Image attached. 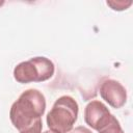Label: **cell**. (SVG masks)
Instances as JSON below:
<instances>
[{
    "label": "cell",
    "mask_w": 133,
    "mask_h": 133,
    "mask_svg": "<svg viewBox=\"0 0 133 133\" xmlns=\"http://www.w3.org/2000/svg\"><path fill=\"white\" fill-rule=\"evenodd\" d=\"M132 4L131 1L125 2V1H107V5H109L113 10H124L127 9Z\"/></svg>",
    "instance_id": "obj_7"
},
{
    "label": "cell",
    "mask_w": 133,
    "mask_h": 133,
    "mask_svg": "<svg viewBox=\"0 0 133 133\" xmlns=\"http://www.w3.org/2000/svg\"><path fill=\"white\" fill-rule=\"evenodd\" d=\"M43 133H54V132H52V131H50V130H47V131H45V132H43Z\"/></svg>",
    "instance_id": "obj_9"
},
{
    "label": "cell",
    "mask_w": 133,
    "mask_h": 133,
    "mask_svg": "<svg viewBox=\"0 0 133 133\" xmlns=\"http://www.w3.org/2000/svg\"><path fill=\"white\" fill-rule=\"evenodd\" d=\"M79 106L76 100L70 96L58 98L47 114V125L54 133H69L78 118Z\"/></svg>",
    "instance_id": "obj_2"
},
{
    "label": "cell",
    "mask_w": 133,
    "mask_h": 133,
    "mask_svg": "<svg viewBox=\"0 0 133 133\" xmlns=\"http://www.w3.org/2000/svg\"><path fill=\"white\" fill-rule=\"evenodd\" d=\"M69 133H92L88 128L84 127V126H78L74 129H72Z\"/></svg>",
    "instance_id": "obj_8"
},
{
    "label": "cell",
    "mask_w": 133,
    "mask_h": 133,
    "mask_svg": "<svg viewBox=\"0 0 133 133\" xmlns=\"http://www.w3.org/2000/svg\"><path fill=\"white\" fill-rule=\"evenodd\" d=\"M100 96L112 108H122L127 102V90L116 80L106 79L100 86Z\"/></svg>",
    "instance_id": "obj_5"
},
{
    "label": "cell",
    "mask_w": 133,
    "mask_h": 133,
    "mask_svg": "<svg viewBox=\"0 0 133 133\" xmlns=\"http://www.w3.org/2000/svg\"><path fill=\"white\" fill-rule=\"evenodd\" d=\"M46 110L45 96L35 88L23 91L9 110V118L19 132L25 131L42 122Z\"/></svg>",
    "instance_id": "obj_1"
},
{
    "label": "cell",
    "mask_w": 133,
    "mask_h": 133,
    "mask_svg": "<svg viewBox=\"0 0 133 133\" xmlns=\"http://www.w3.org/2000/svg\"><path fill=\"white\" fill-rule=\"evenodd\" d=\"M111 117L112 114L109 109L101 101L94 100L85 106L84 121L86 125L98 132L111 121Z\"/></svg>",
    "instance_id": "obj_4"
},
{
    "label": "cell",
    "mask_w": 133,
    "mask_h": 133,
    "mask_svg": "<svg viewBox=\"0 0 133 133\" xmlns=\"http://www.w3.org/2000/svg\"><path fill=\"white\" fill-rule=\"evenodd\" d=\"M99 133H125V132L122 129L119 122L116 119V117L114 115H112L111 121L104 128H102L99 131Z\"/></svg>",
    "instance_id": "obj_6"
},
{
    "label": "cell",
    "mask_w": 133,
    "mask_h": 133,
    "mask_svg": "<svg viewBox=\"0 0 133 133\" xmlns=\"http://www.w3.org/2000/svg\"><path fill=\"white\" fill-rule=\"evenodd\" d=\"M54 63L49 58L37 56L17 64L14 69V78L22 84L43 82L50 79L54 75Z\"/></svg>",
    "instance_id": "obj_3"
},
{
    "label": "cell",
    "mask_w": 133,
    "mask_h": 133,
    "mask_svg": "<svg viewBox=\"0 0 133 133\" xmlns=\"http://www.w3.org/2000/svg\"><path fill=\"white\" fill-rule=\"evenodd\" d=\"M3 4H4V2H3V1H1V2H0V6H1V5H3Z\"/></svg>",
    "instance_id": "obj_10"
}]
</instances>
